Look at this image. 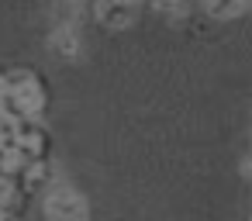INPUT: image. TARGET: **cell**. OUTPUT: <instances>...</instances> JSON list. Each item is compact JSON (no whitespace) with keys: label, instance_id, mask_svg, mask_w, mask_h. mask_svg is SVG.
Listing matches in <instances>:
<instances>
[{"label":"cell","instance_id":"2","mask_svg":"<svg viewBox=\"0 0 252 221\" xmlns=\"http://www.w3.org/2000/svg\"><path fill=\"white\" fill-rule=\"evenodd\" d=\"M94 14H97L107 28H125V25L138 14V7H135V4H100V7H94Z\"/></svg>","mask_w":252,"mask_h":221},{"label":"cell","instance_id":"3","mask_svg":"<svg viewBox=\"0 0 252 221\" xmlns=\"http://www.w3.org/2000/svg\"><path fill=\"white\" fill-rule=\"evenodd\" d=\"M207 11H211L214 18H231V14H245L249 4H211Z\"/></svg>","mask_w":252,"mask_h":221},{"label":"cell","instance_id":"1","mask_svg":"<svg viewBox=\"0 0 252 221\" xmlns=\"http://www.w3.org/2000/svg\"><path fill=\"white\" fill-rule=\"evenodd\" d=\"M45 214H49L52 221H87V200H83L76 190L59 187V190L49 193V200H45Z\"/></svg>","mask_w":252,"mask_h":221},{"label":"cell","instance_id":"4","mask_svg":"<svg viewBox=\"0 0 252 221\" xmlns=\"http://www.w3.org/2000/svg\"><path fill=\"white\" fill-rule=\"evenodd\" d=\"M4 211H7V207H0V218H4Z\"/></svg>","mask_w":252,"mask_h":221}]
</instances>
